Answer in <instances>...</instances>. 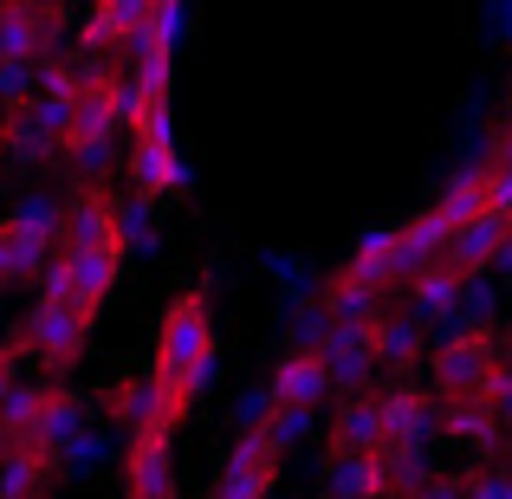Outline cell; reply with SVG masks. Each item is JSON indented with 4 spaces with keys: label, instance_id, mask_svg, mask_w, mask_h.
I'll list each match as a JSON object with an SVG mask.
<instances>
[{
    "label": "cell",
    "instance_id": "obj_1",
    "mask_svg": "<svg viewBox=\"0 0 512 499\" xmlns=\"http://www.w3.org/2000/svg\"><path fill=\"white\" fill-rule=\"evenodd\" d=\"M214 357H221V344H214V299H208V286L175 292V299L163 305V318H156L150 376L169 389L175 402L195 409L201 389H208V376H214Z\"/></svg>",
    "mask_w": 512,
    "mask_h": 499
},
{
    "label": "cell",
    "instance_id": "obj_2",
    "mask_svg": "<svg viewBox=\"0 0 512 499\" xmlns=\"http://www.w3.org/2000/svg\"><path fill=\"white\" fill-rule=\"evenodd\" d=\"M117 130H124V78L111 65H85V85L72 104V130H65V163H72L78 188H91L111 169Z\"/></svg>",
    "mask_w": 512,
    "mask_h": 499
},
{
    "label": "cell",
    "instance_id": "obj_3",
    "mask_svg": "<svg viewBox=\"0 0 512 499\" xmlns=\"http://www.w3.org/2000/svg\"><path fill=\"white\" fill-rule=\"evenodd\" d=\"M500 370H506V357L493 331H441V344H428L435 402H487Z\"/></svg>",
    "mask_w": 512,
    "mask_h": 499
},
{
    "label": "cell",
    "instance_id": "obj_4",
    "mask_svg": "<svg viewBox=\"0 0 512 499\" xmlns=\"http://www.w3.org/2000/svg\"><path fill=\"white\" fill-rule=\"evenodd\" d=\"M91 325H98V318L72 312V305H59V299H39L13 337H20V350L39 363L46 383H65V376L85 363V350H91Z\"/></svg>",
    "mask_w": 512,
    "mask_h": 499
},
{
    "label": "cell",
    "instance_id": "obj_5",
    "mask_svg": "<svg viewBox=\"0 0 512 499\" xmlns=\"http://www.w3.org/2000/svg\"><path fill=\"white\" fill-rule=\"evenodd\" d=\"M117 273H124V253H65L46 266V279H39V299H59L72 305V312L98 318L104 299L117 292Z\"/></svg>",
    "mask_w": 512,
    "mask_h": 499
},
{
    "label": "cell",
    "instance_id": "obj_6",
    "mask_svg": "<svg viewBox=\"0 0 512 499\" xmlns=\"http://www.w3.org/2000/svg\"><path fill=\"white\" fill-rule=\"evenodd\" d=\"M98 409H104V422H117L124 435H150V428H169L175 435V428L188 422V402H175L150 370L143 376H111V389L98 396Z\"/></svg>",
    "mask_w": 512,
    "mask_h": 499
},
{
    "label": "cell",
    "instance_id": "obj_7",
    "mask_svg": "<svg viewBox=\"0 0 512 499\" xmlns=\"http://www.w3.org/2000/svg\"><path fill=\"white\" fill-rule=\"evenodd\" d=\"M65 33V0H0V65H46Z\"/></svg>",
    "mask_w": 512,
    "mask_h": 499
},
{
    "label": "cell",
    "instance_id": "obj_8",
    "mask_svg": "<svg viewBox=\"0 0 512 499\" xmlns=\"http://www.w3.org/2000/svg\"><path fill=\"white\" fill-rule=\"evenodd\" d=\"M279 487V448L266 435H234L221 474H214V499H273Z\"/></svg>",
    "mask_w": 512,
    "mask_h": 499
},
{
    "label": "cell",
    "instance_id": "obj_9",
    "mask_svg": "<svg viewBox=\"0 0 512 499\" xmlns=\"http://www.w3.org/2000/svg\"><path fill=\"white\" fill-rule=\"evenodd\" d=\"M65 253H124V240H117V195L104 182L78 188L65 201Z\"/></svg>",
    "mask_w": 512,
    "mask_h": 499
},
{
    "label": "cell",
    "instance_id": "obj_10",
    "mask_svg": "<svg viewBox=\"0 0 512 499\" xmlns=\"http://www.w3.org/2000/svg\"><path fill=\"white\" fill-rule=\"evenodd\" d=\"M124 499H175V435L150 428L124 448Z\"/></svg>",
    "mask_w": 512,
    "mask_h": 499
},
{
    "label": "cell",
    "instance_id": "obj_11",
    "mask_svg": "<svg viewBox=\"0 0 512 499\" xmlns=\"http://www.w3.org/2000/svg\"><path fill=\"white\" fill-rule=\"evenodd\" d=\"M266 396H273V409H305L312 415L318 402H331L338 389H331V370L318 350H286V357L273 363V376H266Z\"/></svg>",
    "mask_w": 512,
    "mask_h": 499
},
{
    "label": "cell",
    "instance_id": "obj_12",
    "mask_svg": "<svg viewBox=\"0 0 512 499\" xmlns=\"http://www.w3.org/2000/svg\"><path fill=\"white\" fill-rule=\"evenodd\" d=\"M338 273H344V279H357V286H370V292L409 286L415 266H409V253H402V227H376V234H363V240H357V253H350Z\"/></svg>",
    "mask_w": 512,
    "mask_h": 499
},
{
    "label": "cell",
    "instance_id": "obj_13",
    "mask_svg": "<svg viewBox=\"0 0 512 499\" xmlns=\"http://www.w3.org/2000/svg\"><path fill=\"white\" fill-rule=\"evenodd\" d=\"M85 415H91V402L78 396V389L52 383V389H46V402H39L33 435L13 441V448H39V454H52V461H65V448H72V441H85Z\"/></svg>",
    "mask_w": 512,
    "mask_h": 499
},
{
    "label": "cell",
    "instance_id": "obj_14",
    "mask_svg": "<svg viewBox=\"0 0 512 499\" xmlns=\"http://www.w3.org/2000/svg\"><path fill=\"white\" fill-rule=\"evenodd\" d=\"M383 448H428L435 441V389H415V383H396L383 389Z\"/></svg>",
    "mask_w": 512,
    "mask_h": 499
},
{
    "label": "cell",
    "instance_id": "obj_15",
    "mask_svg": "<svg viewBox=\"0 0 512 499\" xmlns=\"http://www.w3.org/2000/svg\"><path fill=\"white\" fill-rule=\"evenodd\" d=\"M318 357H325V370H331V389L338 396H370V383H376V344H370V331H350V325H331V337L318 344Z\"/></svg>",
    "mask_w": 512,
    "mask_h": 499
},
{
    "label": "cell",
    "instance_id": "obj_16",
    "mask_svg": "<svg viewBox=\"0 0 512 499\" xmlns=\"http://www.w3.org/2000/svg\"><path fill=\"white\" fill-rule=\"evenodd\" d=\"M156 0H91V13L78 20V46L85 52H117V46H137L143 20H150Z\"/></svg>",
    "mask_w": 512,
    "mask_h": 499
},
{
    "label": "cell",
    "instance_id": "obj_17",
    "mask_svg": "<svg viewBox=\"0 0 512 499\" xmlns=\"http://www.w3.org/2000/svg\"><path fill=\"white\" fill-rule=\"evenodd\" d=\"M130 188L143 201H163V195H182L188 188V163L175 150V137H156V143H130Z\"/></svg>",
    "mask_w": 512,
    "mask_h": 499
},
{
    "label": "cell",
    "instance_id": "obj_18",
    "mask_svg": "<svg viewBox=\"0 0 512 499\" xmlns=\"http://www.w3.org/2000/svg\"><path fill=\"white\" fill-rule=\"evenodd\" d=\"M325 499H396L383 454H325Z\"/></svg>",
    "mask_w": 512,
    "mask_h": 499
},
{
    "label": "cell",
    "instance_id": "obj_19",
    "mask_svg": "<svg viewBox=\"0 0 512 499\" xmlns=\"http://www.w3.org/2000/svg\"><path fill=\"white\" fill-rule=\"evenodd\" d=\"M325 454H383V402L376 396H344L331 415Z\"/></svg>",
    "mask_w": 512,
    "mask_h": 499
},
{
    "label": "cell",
    "instance_id": "obj_20",
    "mask_svg": "<svg viewBox=\"0 0 512 499\" xmlns=\"http://www.w3.org/2000/svg\"><path fill=\"white\" fill-rule=\"evenodd\" d=\"M506 234H512V221H500V214H480L474 227H461V234L448 240V253H441V266H448L454 279H480V273H487L493 260H500Z\"/></svg>",
    "mask_w": 512,
    "mask_h": 499
},
{
    "label": "cell",
    "instance_id": "obj_21",
    "mask_svg": "<svg viewBox=\"0 0 512 499\" xmlns=\"http://www.w3.org/2000/svg\"><path fill=\"white\" fill-rule=\"evenodd\" d=\"M370 344H376V363L383 370H415V363H428V337H422V318H409V312H383L370 325Z\"/></svg>",
    "mask_w": 512,
    "mask_h": 499
},
{
    "label": "cell",
    "instance_id": "obj_22",
    "mask_svg": "<svg viewBox=\"0 0 512 499\" xmlns=\"http://www.w3.org/2000/svg\"><path fill=\"white\" fill-rule=\"evenodd\" d=\"M435 435H454V441H467V448H480V454H500L506 428H500V415H493L487 402H441Z\"/></svg>",
    "mask_w": 512,
    "mask_h": 499
},
{
    "label": "cell",
    "instance_id": "obj_23",
    "mask_svg": "<svg viewBox=\"0 0 512 499\" xmlns=\"http://www.w3.org/2000/svg\"><path fill=\"white\" fill-rule=\"evenodd\" d=\"M318 312H325L331 325H350V331H370L376 318H383V292H370V286H357V279L331 273V279H325V299H318Z\"/></svg>",
    "mask_w": 512,
    "mask_h": 499
},
{
    "label": "cell",
    "instance_id": "obj_24",
    "mask_svg": "<svg viewBox=\"0 0 512 499\" xmlns=\"http://www.w3.org/2000/svg\"><path fill=\"white\" fill-rule=\"evenodd\" d=\"M52 480H59V461L39 448H13L7 461H0V499H26V493H52Z\"/></svg>",
    "mask_w": 512,
    "mask_h": 499
},
{
    "label": "cell",
    "instance_id": "obj_25",
    "mask_svg": "<svg viewBox=\"0 0 512 499\" xmlns=\"http://www.w3.org/2000/svg\"><path fill=\"white\" fill-rule=\"evenodd\" d=\"M46 376H39V383H20V389H13V396L7 402H0V435H7V441H26V435H33V422H39V402H46Z\"/></svg>",
    "mask_w": 512,
    "mask_h": 499
},
{
    "label": "cell",
    "instance_id": "obj_26",
    "mask_svg": "<svg viewBox=\"0 0 512 499\" xmlns=\"http://www.w3.org/2000/svg\"><path fill=\"white\" fill-rule=\"evenodd\" d=\"M117 240H124V253L156 247V201H143V195L117 201Z\"/></svg>",
    "mask_w": 512,
    "mask_h": 499
},
{
    "label": "cell",
    "instance_id": "obj_27",
    "mask_svg": "<svg viewBox=\"0 0 512 499\" xmlns=\"http://www.w3.org/2000/svg\"><path fill=\"white\" fill-rule=\"evenodd\" d=\"M461 480H467V499H512V461H480Z\"/></svg>",
    "mask_w": 512,
    "mask_h": 499
},
{
    "label": "cell",
    "instance_id": "obj_28",
    "mask_svg": "<svg viewBox=\"0 0 512 499\" xmlns=\"http://www.w3.org/2000/svg\"><path fill=\"white\" fill-rule=\"evenodd\" d=\"M480 182H487V214L512 221V156H487V163H480Z\"/></svg>",
    "mask_w": 512,
    "mask_h": 499
},
{
    "label": "cell",
    "instance_id": "obj_29",
    "mask_svg": "<svg viewBox=\"0 0 512 499\" xmlns=\"http://www.w3.org/2000/svg\"><path fill=\"white\" fill-rule=\"evenodd\" d=\"M260 435H266V441H273V448H279V454H286V448H292V441H305V435H312V415H305V409H273V422H266V428H260Z\"/></svg>",
    "mask_w": 512,
    "mask_h": 499
},
{
    "label": "cell",
    "instance_id": "obj_30",
    "mask_svg": "<svg viewBox=\"0 0 512 499\" xmlns=\"http://www.w3.org/2000/svg\"><path fill=\"white\" fill-rule=\"evenodd\" d=\"M402 499H467V480L461 474H428L422 487H409Z\"/></svg>",
    "mask_w": 512,
    "mask_h": 499
},
{
    "label": "cell",
    "instance_id": "obj_31",
    "mask_svg": "<svg viewBox=\"0 0 512 499\" xmlns=\"http://www.w3.org/2000/svg\"><path fill=\"white\" fill-rule=\"evenodd\" d=\"M20 357H26L20 337H7V344H0V402H7L13 389H20Z\"/></svg>",
    "mask_w": 512,
    "mask_h": 499
},
{
    "label": "cell",
    "instance_id": "obj_32",
    "mask_svg": "<svg viewBox=\"0 0 512 499\" xmlns=\"http://www.w3.org/2000/svg\"><path fill=\"white\" fill-rule=\"evenodd\" d=\"M487 409L500 415V428H506V441H512V370H500V383H493V396H487Z\"/></svg>",
    "mask_w": 512,
    "mask_h": 499
},
{
    "label": "cell",
    "instance_id": "obj_33",
    "mask_svg": "<svg viewBox=\"0 0 512 499\" xmlns=\"http://www.w3.org/2000/svg\"><path fill=\"white\" fill-rule=\"evenodd\" d=\"M493 266H506V273H512V234H506V247H500V260H493Z\"/></svg>",
    "mask_w": 512,
    "mask_h": 499
},
{
    "label": "cell",
    "instance_id": "obj_34",
    "mask_svg": "<svg viewBox=\"0 0 512 499\" xmlns=\"http://www.w3.org/2000/svg\"><path fill=\"white\" fill-rule=\"evenodd\" d=\"M500 357H506V370H512V325H506V337H500Z\"/></svg>",
    "mask_w": 512,
    "mask_h": 499
},
{
    "label": "cell",
    "instance_id": "obj_35",
    "mask_svg": "<svg viewBox=\"0 0 512 499\" xmlns=\"http://www.w3.org/2000/svg\"><path fill=\"white\" fill-rule=\"evenodd\" d=\"M7 454H13V441H7V435H0V461H7Z\"/></svg>",
    "mask_w": 512,
    "mask_h": 499
},
{
    "label": "cell",
    "instance_id": "obj_36",
    "mask_svg": "<svg viewBox=\"0 0 512 499\" xmlns=\"http://www.w3.org/2000/svg\"><path fill=\"white\" fill-rule=\"evenodd\" d=\"M26 499H52V493H26Z\"/></svg>",
    "mask_w": 512,
    "mask_h": 499
},
{
    "label": "cell",
    "instance_id": "obj_37",
    "mask_svg": "<svg viewBox=\"0 0 512 499\" xmlns=\"http://www.w3.org/2000/svg\"><path fill=\"white\" fill-rule=\"evenodd\" d=\"M0 344H7V337H0Z\"/></svg>",
    "mask_w": 512,
    "mask_h": 499
}]
</instances>
